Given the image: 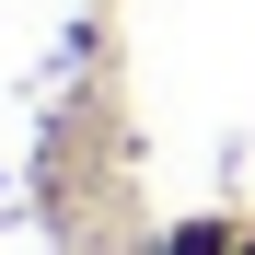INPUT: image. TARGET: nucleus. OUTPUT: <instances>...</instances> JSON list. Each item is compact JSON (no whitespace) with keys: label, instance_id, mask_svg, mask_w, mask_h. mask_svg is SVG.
<instances>
[{"label":"nucleus","instance_id":"1","mask_svg":"<svg viewBox=\"0 0 255 255\" xmlns=\"http://www.w3.org/2000/svg\"><path fill=\"white\" fill-rule=\"evenodd\" d=\"M232 244H244L232 221H174V232H162V255H232Z\"/></svg>","mask_w":255,"mask_h":255},{"label":"nucleus","instance_id":"2","mask_svg":"<svg viewBox=\"0 0 255 255\" xmlns=\"http://www.w3.org/2000/svg\"><path fill=\"white\" fill-rule=\"evenodd\" d=\"M232 255H255V232H244V244H232Z\"/></svg>","mask_w":255,"mask_h":255}]
</instances>
